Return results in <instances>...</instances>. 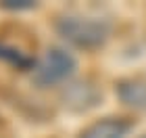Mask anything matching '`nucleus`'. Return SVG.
Segmentation results:
<instances>
[{"mask_svg": "<svg viewBox=\"0 0 146 138\" xmlns=\"http://www.w3.org/2000/svg\"><path fill=\"white\" fill-rule=\"evenodd\" d=\"M117 96L125 107L146 111V80L142 77H127L117 84Z\"/></svg>", "mask_w": 146, "mask_h": 138, "instance_id": "nucleus-4", "label": "nucleus"}, {"mask_svg": "<svg viewBox=\"0 0 146 138\" xmlns=\"http://www.w3.org/2000/svg\"><path fill=\"white\" fill-rule=\"evenodd\" d=\"M0 6L9 11H25V9H34L36 2H31V0H4V2H0Z\"/></svg>", "mask_w": 146, "mask_h": 138, "instance_id": "nucleus-7", "label": "nucleus"}, {"mask_svg": "<svg viewBox=\"0 0 146 138\" xmlns=\"http://www.w3.org/2000/svg\"><path fill=\"white\" fill-rule=\"evenodd\" d=\"M144 138H146V136H144Z\"/></svg>", "mask_w": 146, "mask_h": 138, "instance_id": "nucleus-8", "label": "nucleus"}, {"mask_svg": "<svg viewBox=\"0 0 146 138\" xmlns=\"http://www.w3.org/2000/svg\"><path fill=\"white\" fill-rule=\"evenodd\" d=\"M0 59H4V61H11L13 65H17V67H29L31 61L27 57H23L19 50L15 48H9V46H0Z\"/></svg>", "mask_w": 146, "mask_h": 138, "instance_id": "nucleus-6", "label": "nucleus"}, {"mask_svg": "<svg viewBox=\"0 0 146 138\" xmlns=\"http://www.w3.org/2000/svg\"><path fill=\"white\" fill-rule=\"evenodd\" d=\"M131 132V121L123 117H104L88 128H84L77 138H127Z\"/></svg>", "mask_w": 146, "mask_h": 138, "instance_id": "nucleus-3", "label": "nucleus"}, {"mask_svg": "<svg viewBox=\"0 0 146 138\" xmlns=\"http://www.w3.org/2000/svg\"><path fill=\"white\" fill-rule=\"evenodd\" d=\"M56 34L77 48H98L109 40L111 23L107 19L82 15V13H67L54 21Z\"/></svg>", "mask_w": 146, "mask_h": 138, "instance_id": "nucleus-1", "label": "nucleus"}, {"mask_svg": "<svg viewBox=\"0 0 146 138\" xmlns=\"http://www.w3.org/2000/svg\"><path fill=\"white\" fill-rule=\"evenodd\" d=\"M77 61L75 57L61 46H52L44 52V57L31 67V82L38 88H50L65 82L75 71Z\"/></svg>", "mask_w": 146, "mask_h": 138, "instance_id": "nucleus-2", "label": "nucleus"}, {"mask_svg": "<svg viewBox=\"0 0 146 138\" xmlns=\"http://www.w3.org/2000/svg\"><path fill=\"white\" fill-rule=\"evenodd\" d=\"M96 98H98L96 90L92 86H88V84H84V82L67 86V90L63 94L65 105L71 107V109H77V111H84V109L92 107V105H96Z\"/></svg>", "mask_w": 146, "mask_h": 138, "instance_id": "nucleus-5", "label": "nucleus"}]
</instances>
